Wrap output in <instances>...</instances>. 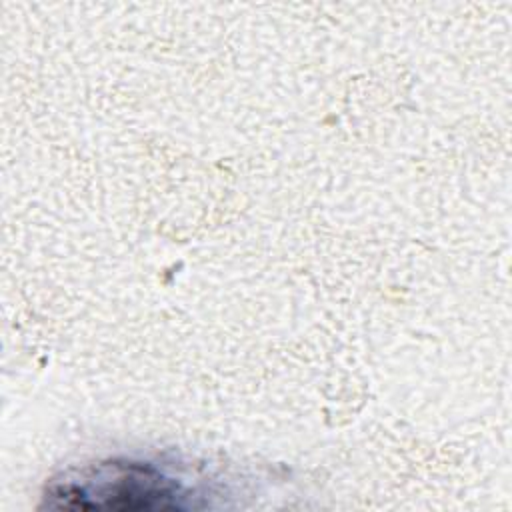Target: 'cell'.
<instances>
[{
    "instance_id": "obj_1",
    "label": "cell",
    "mask_w": 512,
    "mask_h": 512,
    "mask_svg": "<svg viewBox=\"0 0 512 512\" xmlns=\"http://www.w3.org/2000/svg\"><path fill=\"white\" fill-rule=\"evenodd\" d=\"M54 506L80 510H182L196 492L168 466L148 460H108L54 480Z\"/></svg>"
}]
</instances>
